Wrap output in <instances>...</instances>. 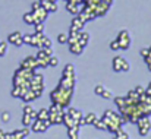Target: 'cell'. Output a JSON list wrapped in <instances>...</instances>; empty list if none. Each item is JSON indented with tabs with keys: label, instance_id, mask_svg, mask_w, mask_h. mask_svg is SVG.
I'll return each mask as SVG.
<instances>
[{
	"label": "cell",
	"instance_id": "14",
	"mask_svg": "<svg viewBox=\"0 0 151 139\" xmlns=\"http://www.w3.org/2000/svg\"><path fill=\"white\" fill-rule=\"evenodd\" d=\"M68 129H70V128H75V126H79V123L76 122V120H73L66 111H65V114H63V122H62Z\"/></svg>",
	"mask_w": 151,
	"mask_h": 139
},
{
	"label": "cell",
	"instance_id": "4",
	"mask_svg": "<svg viewBox=\"0 0 151 139\" xmlns=\"http://www.w3.org/2000/svg\"><path fill=\"white\" fill-rule=\"evenodd\" d=\"M119 41V46H120V50H128L131 44H132V40H131V35H129V31L126 29H122L119 34H117V38Z\"/></svg>",
	"mask_w": 151,
	"mask_h": 139
},
{
	"label": "cell",
	"instance_id": "1",
	"mask_svg": "<svg viewBox=\"0 0 151 139\" xmlns=\"http://www.w3.org/2000/svg\"><path fill=\"white\" fill-rule=\"evenodd\" d=\"M72 92H73V90L63 88V87L57 85V88L53 90V91H51V95H50L53 104H59V105H62L63 108L68 107L69 102H70V100H72Z\"/></svg>",
	"mask_w": 151,
	"mask_h": 139
},
{
	"label": "cell",
	"instance_id": "41",
	"mask_svg": "<svg viewBox=\"0 0 151 139\" xmlns=\"http://www.w3.org/2000/svg\"><path fill=\"white\" fill-rule=\"evenodd\" d=\"M139 54H141L144 59H145V57H148V54H150V53H148V48H142V50L139 51Z\"/></svg>",
	"mask_w": 151,
	"mask_h": 139
},
{
	"label": "cell",
	"instance_id": "23",
	"mask_svg": "<svg viewBox=\"0 0 151 139\" xmlns=\"http://www.w3.org/2000/svg\"><path fill=\"white\" fill-rule=\"evenodd\" d=\"M35 98H37V95H35V92H34L31 88H29L27 92L22 95V100H24L25 102H29V101H32V100H35Z\"/></svg>",
	"mask_w": 151,
	"mask_h": 139
},
{
	"label": "cell",
	"instance_id": "36",
	"mask_svg": "<svg viewBox=\"0 0 151 139\" xmlns=\"http://www.w3.org/2000/svg\"><path fill=\"white\" fill-rule=\"evenodd\" d=\"M1 120H3L4 123H7V122L10 120V113H9V111H3V113H1Z\"/></svg>",
	"mask_w": 151,
	"mask_h": 139
},
{
	"label": "cell",
	"instance_id": "25",
	"mask_svg": "<svg viewBox=\"0 0 151 139\" xmlns=\"http://www.w3.org/2000/svg\"><path fill=\"white\" fill-rule=\"evenodd\" d=\"M24 22H25V24H28V25H34V24H35V19H34L32 12H28V13H25V15H24Z\"/></svg>",
	"mask_w": 151,
	"mask_h": 139
},
{
	"label": "cell",
	"instance_id": "27",
	"mask_svg": "<svg viewBox=\"0 0 151 139\" xmlns=\"http://www.w3.org/2000/svg\"><path fill=\"white\" fill-rule=\"evenodd\" d=\"M44 47H51V40L43 34V37L40 40V48H44Z\"/></svg>",
	"mask_w": 151,
	"mask_h": 139
},
{
	"label": "cell",
	"instance_id": "13",
	"mask_svg": "<svg viewBox=\"0 0 151 139\" xmlns=\"http://www.w3.org/2000/svg\"><path fill=\"white\" fill-rule=\"evenodd\" d=\"M123 62H125V59H123L122 56H116V57L113 59V63H111V66H113V70H114V72H117V73H120V72H122Z\"/></svg>",
	"mask_w": 151,
	"mask_h": 139
},
{
	"label": "cell",
	"instance_id": "18",
	"mask_svg": "<svg viewBox=\"0 0 151 139\" xmlns=\"http://www.w3.org/2000/svg\"><path fill=\"white\" fill-rule=\"evenodd\" d=\"M62 76H75V66L72 63H68L63 69V73Z\"/></svg>",
	"mask_w": 151,
	"mask_h": 139
},
{
	"label": "cell",
	"instance_id": "33",
	"mask_svg": "<svg viewBox=\"0 0 151 139\" xmlns=\"http://www.w3.org/2000/svg\"><path fill=\"white\" fill-rule=\"evenodd\" d=\"M100 97L106 98V100H113V94H111V91H110V90H107V88H106V90L101 92Z\"/></svg>",
	"mask_w": 151,
	"mask_h": 139
},
{
	"label": "cell",
	"instance_id": "34",
	"mask_svg": "<svg viewBox=\"0 0 151 139\" xmlns=\"http://www.w3.org/2000/svg\"><path fill=\"white\" fill-rule=\"evenodd\" d=\"M34 27H35V32L37 34H44V29H46L44 24H35Z\"/></svg>",
	"mask_w": 151,
	"mask_h": 139
},
{
	"label": "cell",
	"instance_id": "15",
	"mask_svg": "<svg viewBox=\"0 0 151 139\" xmlns=\"http://www.w3.org/2000/svg\"><path fill=\"white\" fill-rule=\"evenodd\" d=\"M96 120H97L96 113H88L87 116H84V117L79 120V126H82V125H93Z\"/></svg>",
	"mask_w": 151,
	"mask_h": 139
},
{
	"label": "cell",
	"instance_id": "7",
	"mask_svg": "<svg viewBox=\"0 0 151 139\" xmlns=\"http://www.w3.org/2000/svg\"><path fill=\"white\" fill-rule=\"evenodd\" d=\"M21 67H22V69H32V70H35V69L38 67L37 57H32V56H29V57L24 59V60L21 62Z\"/></svg>",
	"mask_w": 151,
	"mask_h": 139
},
{
	"label": "cell",
	"instance_id": "8",
	"mask_svg": "<svg viewBox=\"0 0 151 139\" xmlns=\"http://www.w3.org/2000/svg\"><path fill=\"white\" fill-rule=\"evenodd\" d=\"M22 34L19 32V31H15V32H12V34H9V37H7V41L10 43V44H13V46L16 47H21L24 44V40H22Z\"/></svg>",
	"mask_w": 151,
	"mask_h": 139
},
{
	"label": "cell",
	"instance_id": "46",
	"mask_svg": "<svg viewBox=\"0 0 151 139\" xmlns=\"http://www.w3.org/2000/svg\"><path fill=\"white\" fill-rule=\"evenodd\" d=\"M66 1H69V0H66Z\"/></svg>",
	"mask_w": 151,
	"mask_h": 139
},
{
	"label": "cell",
	"instance_id": "2",
	"mask_svg": "<svg viewBox=\"0 0 151 139\" xmlns=\"http://www.w3.org/2000/svg\"><path fill=\"white\" fill-rule=\"evenodd\" d=\"M49 111H50V114H49V122H50V125H60V123L63 122L65 110H63L62 105H59V104H51Z\"/></svg>",
	"mask_w": 151,
	"mask_h": 139
},
{
	"label": "cell",
	"instance_id": "42",
	"mask_svg": "<svg viewBox=\"0 0 151 139\" xmlns=\"http://www.w3.org/2000/svg\"><path fill=\"white\" fill-rule=\"evenodd\" d=\"M144 60H145V63H147V66H148V69H150V72H151V57L148 56V57H145Z\"/></svg>",
	"mask_w": 151,
	"mask_h": 139
},
{
	"label": "cell",
	"instance_id": "11",
	"mask_svg": "<svg viewBox=\"0 0 151 139\" xmlns=\"http://www.w3.org/2000/svg\"><path fill=\"white\" fill-rule=\"evenodd\" d=\"M59 85H60V87H63V88L73 90V87H75V76H62V79H60Z\"/></svg>",
	"mask_w": 151,
	"mask_h": 139
},
{
	"label": "cell",
	"instance_id": "10",
	"mask_svg": "<svg viewBox=\"0 0 151 139\" xmlns=\"http://www.w3.org/2000/svg\"><path fill=\"white\" fill-rule=\"evenodd\" d=\"M35 57H37L38 67H47V66H49V59H50V57H49V56H47L41 48H40V51L37 53V56H35Z\"/></svg>",
	"mask_w": 151,
	"mask_h": 139
},
{
	"label": "cell",
	"instance_id": "26",
	"mask_svg": "<svg viewBox=\"0 0 151 139\" xmlns=\"http://www.w3.org/2000/svg\"><path fill=\"white\" fill-rule=\"evenodd\" d=\"M34 120H35V119H34L32 116H29V114H24V117H22V123H24V126H25V128L31 126Z\"/></svg>",
	"mask_w": 151,
	"mask_h": 139
},
{
	"label": "cell",
	"instance_id": "5",
	"mask_svg": "<svg viewBox=\"0 0 151 139\" xmlns=\"http://www.w3.org/2000/svg\"><path fill=\"white\" fill-rule=\"evenodd\" d=\"M49 126H50L49 120H38V119H35L32 122V125H31V129H32V132L41 133V132H46L49 129Z\"/></svg>",
	"mask_w": 151,
	"mask_h": 139
},
{
	"label": "cell",
	"instance_id": "16",
	"mask_svg": "<svg viewBox=\"0 0 151 139\" xmlns=\"http://www.w3.org/2000/svg\"><path fill=\"white\" fill-rule=\"evenodd\" d=\"M66 113H68V114H69V116H70L73 120H76L78 123H79V120L84 117V116H82V113H81V110H76V108H73V107H69Z\"/></svg>",
	"mask_w": 151,
	"mask_h": 139
},
{
	"label": "cell",
	"instance_id": "20",
	"mask_svg": "<svg viewBox=\"0 0 151 139\" xmlns=\"http://www.w3.org/2000/svg\"><path fill=\"white\" fill-rule=\"evenodd\" d=\"M66 10H69V12L73 13V15H78V13H79V4H78V3H73V1H68Z\"/></svg>",
	"mask_w": 151,
	"mask_h": 139
},
{
	"label": "cell",
	"instance_id": "39",
	"mask_svg": "<svg viewBox=\"0 0 151 139\" xmlns=\"http://www.w3.org/2000/svg\"><path fill=\"white\" fill-rule=\"evenodd\" d=\"M129 69H131V64H129L128 60H125V62H123V66H122V72H128Z\"/></svg>",
	"mask_w": 151,
	"mask_h": 139
},
{
	"label": "cell",
	"instance_id": "12",
	"mask_svg": "<svg viewBox=\"0 0 151 139\" xmlns=\"http://www.w3.org/2000/svg\"><path fill=\"white\" fill-rule=\"evenodd\" d=\"M84 21L79 18V16H76L73 21H72V25H70V29L69 31H76V32H81L82 31V28H84Z\"/></svg>",
	"mask_w": 151,
	"mask_h": 139
},
{
	"label": "cell",
	"instance_id": "38",
	"mask_svg": "<svg viewBox=\"0 0 151 139\" xmlns=\"http://www.w3.org/2000/svg\"><path fill=\"white\" fill-rule=\"evenodd\" d=\"M134 90L137 91V94H138V95H142V94H145V88H144V87H141V85H137Z\"/></svg>",
	"mask_w": 151,
	"mask_h": 139
},
{
	"label": "cell",
	"instance_id": "48",
	"mask_svg": "<svg viewBox=\"0 0 151 139\" xmlns=\"http://www.w3.org/2000/svg\"><path fill=\"white\" fill-rule=\"evenodd\" d=\"M128 139H129V138H128Z\"/></svg>",
	"mask_w": 151,
	"mask_h": 139
},
{
	"label": "cell",
	"instance_id": "43",
	"mask_svg": "<svg viewBox=\"0 0 151 139\" xmlns=\"http://www.w3.org/2000/svg\"><path fill=\"white\" fill-rule=\"evenodd\" d=\"M4 133H6V132H4L3 129H0V139H4Z\"/></svg>",
	"mask_w": 151,
	"mask_h": 139
},
{
	"label": "cell",
	"instance_id": "9",
	"mask_svg": "<svg viewBox=\"0 0 151 139\" xmlns=\"http://www.w3.org/2000/svg\"><path fill=\"white\" fill-rule=\"evenodd\" d=\"M109 7H110V4L101 0L100 3H97V4L93 7V10H94L96 16H103V15H106V12L109 10Z\"/></svg>",
	"mask_w": 151,
	"mask_h": 139
},
{
	"label": "cell",
	"instance_id": "28",
	"mask_svg": "<svg viewBox=\"0 0 151 139\" xmlns=\"http://www.w3.org/2000/svg\"><path fill=\"white\" fill-rule=\"evenodd\" d=\"M24 114H29V116H32L34 119H37V111H35L31 105H28V104L24 107Z\"/></svg>",
	"mask_w": 151,
	"mask_h": 139
},
{
	"label": "cell",
	"instance_id": "35",
	"mask_svg": "<svg viewBox=\"0 0 151 139\" xmlns=\"http://www.w3.org/2000/svg\"><path fill=\"white\" fill-rule=\"evenodd\" d=\"M110 50H113V51L120 50V46H119V41H117V40H113V41L110 43Z\"/></svg>",
	"mask_w": 151,
	"mask_h": 139
},
{
	"label": "cell",
	"instance_id": "40",
	"mask_svg": "<svg viewBox=\"0 0 151 139\" xmlns=\"http://www.w3.org/2000/svg\"><path fill=\"white\" fill-rule=\"evenodd\" d=\"M40 7H41L40 0H38V1H34V3H32V6H31V9H32V10H37V9H40Z\"/></svg>",
	"mask_w": 151,
	"mask_h": 139
},
{
	"label": "cell",
	"instance_id": "44",
	"mask_svg": "<svg viewBox=\"0 0 151 139\" xmlns=\"http://www.w3.org/2000/svg\"><path fill=\"white\" fill-rule=\"evenodd\" d=\"M103 1H106V3H109V4H111V1H113V0H103Z\"/></svg>",
	"mask_w": 151,
	"mask_h": 139
},
{
	"label": "cell",
	"instance_id": "30",
	"mask_svg": "<svg viewBox=\"0 0 151 139\" xmlns=\"http://www.w3.org/2000/svg\"><path fill=\"white\" fill-rule=\"evenodd\" d=\"M57 64H59V57L53 54L50 59H49V66H50V67H56Z\"/></svg>",
	"mask_w": 151,
	"mask_h": 139
},
{
	"label": "cell",
	"instance_id": "24",
	"mask_svg": "<svg viewBox=\"0 0 151 139\" xmlns=\"http://www.w3.org/2000/svg\"><path fill=\"white\" fill-rule=\"evenodd\" d=\"M93 125H94L96 129H99V130H107V125H106V122H104L103 119H97Z\"/></svg>",
	"mask_w": 151,
	"mask_h": 139
},
{
	"label": "cell",
	"instance_id": "29",
	"mask_svg": "<svg viewBox=\"0 0 151 139\" xmlns=\"http://www.w3.org/2000/svg\"><path fill=\"white\" fill-rule=\"evenodd\" d=\"M113 100H114L116 105L119 107V110H120V108H122V107H123V105L126 104V97H114Z\"/></svg>",
	"mask_w": 151,
	"mask_h": 139
},
{
	"label": "cell",
	"instance_id": "6",
	"mask_svg": "<svg viewBox=\"0 0 151 139\" xmlns=\"http://www.w3.org/2000/svg\"><path fill=\"white\" fill-rule=\"evenodd\" d=\"M32 12V15H34V19H35V24H44V21H46V18H47V15H49V12L41 6L40 9H37V10H31ZM34 24V25H35Z\"/></svg>",
	"mask_w": 151,
	"mask_h": 139
},
{
	"label": "cell",
	"instance_id": "31",
	"mask_svg": "<svg viewBox=\"0 0 151 139\" xmlns=\"http://www.w3.org/2000/svg\"><path fill=\"white\" fill-rule=\"evenodd\" d=\"M57 41H59L60 44H68V34H65V32L59 34V37H57Z\"/></svg>",
	"mask_w": 151,
	"mask_h": 139
},
{
	"label": "cell",
	"instance_id": "37",
	"mask_svg": "<svg viewBox=\"0 0 151 139\" xmlns=\"http://www.w3.org/2000/svg\"><path fill=\"white\" fill-rule=\"evenodd\" d=\"M104 90H106V87L100 84V85H97V87L94 88V92H96V95H101V92H103Z\"/></svg>",
	"mask_w": 151,
	"mask_h": 139
},
{
	"label": "cell",
	"instance_id": "17",
	"mask_svg": "<svg viewBox=\"0 0 151 139\" xmlns=\"http://www.w3.org/2000/svg\"><path fill=\"white\" fill-rule=\"evenodd\" d=\"M69 51H70L72 54H76V56H79V54H82V51H84V47L81 46L79 43L69 44Z\"/></svg>",
	"mask_w": 151,
	"mask_h": 139
},
{
	"label": "cell",
	"instance_id": "21",
	"mask_svg": "<svg viewBox=\"0 0 151 139\" xmlns=\"http://www.w3.org/2000/svg\"><path fill=\"white\" fill-rule=\"evenodd\" d=\"M68 138L69 139H79V126L68 129Z\"/></svg>",
	"mask_w": 151,
	"mask_h": 139
},
{
	"label": "cell",
	"instance_id": "19",
	"mask_svg": "<svg viewBox=\"0 0 151 139\" xmlns=\"http://www.w3.org/2000/svg\"><path fill=\"white\" fill-rule=\"evenodd\" d=\"M41 6H43L49 13L57 12V3H56V1H46V3H41Z\"/></svg>",
	"mask_w": 151,
	"mask_h": 139
},
{
	"label": "cell",
	"instance_id": "47",
	"mask_svg": "<svg viewBox=\"0 0 151 139\" xmlns=\"http://www.w3.org/2000/svg\"><path fill=\"white\" fill-rule=\"evenodd\" d=\"M54 1H56V0H54Z\"/></svg>",
	"mask_w": 151,
	"mask_h": 139
},
{
	"label": "cell",
	"instance_id": "32",
	"mask_svg": "<svg viewBox=\"0 0 151 139\" xmlns=\"http://www.w3.org/2000/svg\"><path fill=\"white\" fill-rule=\"evenodd\" d=\"M7 51V43L6 41H0V57H3Z\"/></svg>",
	"mask_w": 151,
	"mask_h": 139
},
{
	"label": "cell",
	"instance_id": "22",
	"mask_svg": "<svg viewBox=\"0 0 151 139\" xmlns=\"http://www.w3.org/2000/svg\"><path fill=\"white\" fill-rule=\"evenodd\" d=\"M49 114H50L49 108H41L37 111V119L38 120H49Z\"/></svg>",
	"mask_w": 151,
	"mask_h": 139
},
{
	"label": "cell",
	"instance_id": "3",
	"mask_svg": "<svg viewBox=\"0 0 151 139\" xmlns=\"http://www.w3.org/2000/svg\"><path fill=\"white\" fill-rule=\"evenodd\" d=\"M137 126H138V132L141 136H147L151 130V122L147 116H142L141 119L137 120Z\"/></svg>",
	"mask_w": 151,
	"mask_h": 139
},
{
	"label": "cell",
	"instance_id": "45",
	"mask_svg": "<svg viewBox=\"0 0 151 139\" xmlns=\"http://www.w3.org/2000/svg\"><path fill=\"white\" fill-rule=\"evenodd\" d=\"M148 53H150L148 56H150V57H151V47H150V48H148Z\"/></svg>",
	"mask_w": 151,
	"mask_h": 139
}]
</instances>
